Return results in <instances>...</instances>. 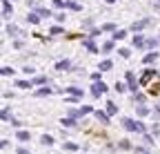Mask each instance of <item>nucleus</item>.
<instances>
[{
	"mask_svg": "<svg viewBox=\"0 0 160 154\" xmlns=\"http://www.w3.org/2000/svg\"><path fill=\"white\" fill-rule=\"evenodd\" d=\"M122 123H125V127H127V130H131V132H142V125L136 123V121H131V119H125Z\"/></svg>",
	"mask_w": 160,
	"mask_h": 154,
	"instance_id": "f257e3e1",
	"label": "nucleus"
},
{
	"mask_svg": "<svg viewBox=\"0 0 160 154\" xmlns=\"http://www.w3.org/2000/svg\"><path fill=\"white\" fill-rule=\"evenodd\" d=\"M107 92V85L102 83V81H100V83H93V87H91V94L93 96H100V94H105Z\"/></svg>",
	"mask_w": 160,
	"mask_h": 154,
	"instance_id": "f03ea898",
	"label": "nucleus"
},
{
	"mask_svg": "<svg viewBox=\"0 0 160 154\" xmlns=\"http://www.w3.org/2000/svg\"><path fill=\"white\" fill-rule=\"evenodd\" d=\"M96 119L100 121V123H102V125H109V114H105V112H96Z\"/></svg>",
	"mask_w": 160,
	"mask_h": 154,
	"instance_id": "7ed1b4c3",
	"label": "nucleus"
},
{
	"mask_svg": "<svg viewBox=\"0 0 160 154\" xmlns=\"http://www.w3.org/2000/svg\"><path fill=\"white\" fill-rule=\"evenodd\" d=\"M153 74H156L153 69H147V72H145V76H142V81H140V85H147V83L151 81V76H153Z\"/></svg>",
	"mask_w": 160,
	"mask_h": 154,
	"instance_id": "20e7f679",
	"label": "nucleus"
},
{
	"mask_svg": "<svg viewBox=\"0 0 160 154\" xmlns=\"http://www.w3.org/2000/svg\"><path fill=\"white\" fill-rule=\"evenodd\" d=\"M16 139H18V141H29V132H25V130H20V132L16 134Z\"/></svg>",
	"mask_w": 160,
	"mask_h": 154,
	"instance_id": "39448f33",
	"label": "nucleus"
},
{
	"mask_svg": "<svg viewBox=\"0 0 160 154\" xmlns=\"http://www.w3.org/2000/svg\"><path fill=\"white\" fill-rule=\"evenodd\" d=\"M125 36H127V31H125V29H116V34H113V38H116V40H122Z\"/></svg>",
	"mask_w": 160,
	"mask_h": 154,
	"instance_id": "423d86ee",
	"label": "nucleus"
},
{
	"mask_svg": "<svg viewBox=\"0 0 160 154\" xmlns=\"http://www.w3.org/2000/svg\"><path fill=\"white\" fill-rule=\"evenodd\" d=\"M60 123H62L65 127H73V125H76V121H73V116H69V119H62V121H60Z\"/></svg>",
	"mask_w": 160,
	"mask_h": 154,
	"instance_id": "0eeeda50",
	"label": "nucleus"
},
{
	"mask_svg": "<svg viewBox=\"0 0 160 154\" xmlns=\"http://www.w3.org/2000/svg\"><path fill=\"white\" fill-rule=\"evenodd\" d=\"M56 69H60V72H65V69H69V61H60V63L56 65Z\"/></svg>",
	"mask_w": 160,
	"mask_h": 154,
	"instance_id": "6e6552de",
	"label": "nucleus"
},
{
	"mask_svg": "<svg viewBox=\"0 0 160 154\" xmlns=\"http://www.w3.org/2000/svg\"><path fill=\"white\" fill-rule=\"evenodd\" d=\"M111 69V61H102L100 63V72H109Z\"/></svg>",
	"mask_w": 160,
	"mask_h": 154,
	"instance_id": "1a4fd4ad",
	"label": "nucleus"
},
{
	"mask_svg": "<svg viewBox=\"0 0 160 154\" xmlns=\"http://www.w3.org/2000/svg\"><path fill=\"white\" fill-rule=\"evenodd\" d=\"M116 112H118V107H116L113 103H107V114H109V116H113Z\"/></svg>",
	"mask_w": 160,
	"mask_h": 154,
	"instance_id": "9d476101",
	"label": "nucleus"
},
{
	"mask_svg": "<svg viewBox=\"0 0 160 154\" xmlns=\"http://www.w3.org/2000/svg\"><path fill=\"white\" fill-rule=\"evenodd\" d=\"M85 47H87V49H89L91 54H96V51H98V47H96V45H93L91 40H85Z\"/></svg>",
	"mask_w": 160,
	"mask_h": 154,
	"instance_id": "9b49d317",
	"label": "nucleus"
},
{
	"mask_svg": "<svg viewBox=\"0 0 160 154\" xmlns=\"http://www.w3.org/2000/svg\"><path fill=\"white\" fill-rule=\"evenodd\" d=\"M156 58H158V54H156V51H151V54H147V56H145V63H153Z\"/></svg>",
	"mask_w": 160,
	"mask_h": 154,
	"instance_id": "f8f14e48",
	"label": "nucleus"
},
{
	"mask_svg": "<svg viewBox=\"0 0 160 154\" xmlns=\"http://www.w3.org/2000/svg\"><path fill=\"white\" fill-rule=\"evenodd\" d=\"M16 85H18V87H22V89H29V87H33V83H27V81H18Z\"/></svg>",
	"mask_w": 160,
	"mask_h": 154,
	"instance_id": "ddd939ff",
	"label": "nucleus"
},
{
	"mask_svg": "<svg viewBox=\"0 0 160 154\" xmlns=\"http://www.w3.org/2000/svg\"><path fill=\"white\" fill-rule=\"evenodd\" d=\"M147 114H149V109L145 105H138V116H147Z\"/></svg>",
	"mask_w": 160,
	"mask_h": 154,
	"instance_id": "4468645a",
	"label": "nucleus"
},
{
	"mask_svg": "<svg viewBox=\"0 0 160 154\" xmlns=\"http://www.w3.org/2000/svg\"><path fill=\"white\" fill-rule=\"evenodd\" d=\"M133 45L142 47V45H145V38H142V36H136V38H133Z\"/></svg>",
	"mask_w": 160,
	"mask_h": 154,
	"instance_id": "2eb2a0df",
	"label": "nucleus"
},
{
	"mask_svg": "<svg viewBox=\"0 0 160 154\" xmlns=\"http://www.w3.org/2000/svg\"><path fill=\"white\" fill-rule=\"evenodd\" d=\"M2 13H5V16H9V13H11V5L7 3V0H5V5H2Z\"/></svg>",
	"mask_w": 160,
	"mask_h": 154,
	"instance_id": "dca6fc26",
	"label": "nucleus"
},
{
	"mask_svg": "<svg viewBox=\"0 0 160 154\" xmlns=\"http://www.w3.org/2000/svg\"><path fill=\"white\" fill-rule=\"evenodd\" d=\"M145 25H147V20H140V23H136V25H133V31H140Z\"/></svg>",
	"mask_w": 160,
	"mask_h": 154,
	"instance_id": "f3484780",
	"label": "nucleus"
},
{
	"mask_svg": "<svg viewBox=\"0 0 160 154\" xmlns=\"http://www.w3.org/2000/svg\"><path fill=\"white\" fill-rule=\"evenodd\" d=\"M69 94H73V96H82V89H78V87H69Z\"/></svg>",
	"mask_w": 160,
	"mask_h": 154,
	"instance_id": "a211bd4d",
	"label": "nucleus"
},
{
	"mask_svg": "<svg viewBox=\"0 0 160 154\" xmlns=\"http://www.w3.org/2000/svg\"><path fill=\"white\" fill-rule=\"evenodd\" d=\"M53 143V139L49 136V134H45V136H42V145H51Z\"/></svg>",
	"mask_w": 160,
	"mask_h": 154,
	"instance_id": "6ab92c4d",
	"label": "nucleus"
},
{
	"mask_svg": "<svg viewBox=\"0 0 160 154\" xmlns=\"http://www.w3.org/2000/svg\"><path fill=\"white\" fill-rule=\"evenodd\" d=\"M111 49H113V43H105V45H102V51H105V54H109Z\"/></svg>",
	"mask_w": 160,
	"mask_h": 154,
	"instance_id": "aec40b11",
	"label": "nucleus"
},
{
	"mask_svg": "<svg viewBox=\"0 0 160 154\" xmlns=\"http://www.w3.org/2000/svg\"><path fill=\"white\" fill-rule=\"evenodd\" d=\"M27 18H29V20H31V23H38V20H40V13H29Z\"/></svg>",
	"mask_w": 160,
	"mask_h": 154,
	"instance_id": "412c9836",
	"label": "nucleus"
},
{
	"mask_svg": "<svg viewBox=\"0 0 160 154\" xmlns=\"http://www.w3.org/2000/svg\"><path fill=\"white\" fill-rule=\"evenodd\" d=\"M47 94H51V89H49V87H45V89H40V92H38L36 96H47Z\"/></svg>",
	"mask_w": 160,
	"mask_h": 154,
	"instance_id": "4be33fe9",
	"label": "nucleus"
},
{
	"mask_svg": "<svg viewBox=\"0 0 160 154\" xmlns=\"http://www.w3.org/2000/svg\"><path fill=\"white\" fill-rule=\"evenodd\" d=\"M118 51H120V56H122V58H129V54H131L129 49H118Z\"/></svg>",
	"mask_w": 160,
	"mask_h": 154,
	"instance_id": "5701e85b",
	"label": "nucleus"
},
{
	"mask_svg": "<svg viewBox=\"0 0 160 154\" xmlns=\"http://www.w3.org/2000/svg\"><path fill=\"white\" fill-rule=\"evenodd\" d=\"M51 34L58 36V34H62V27H51Z\"/></svg>",
	"mask_w": 160,
	"mask_h": 154,
	"instance_id": "b1692460",
	"label": "nucleus"
},
{
	"mask_svg": "<svg viewBox=\"0 0 160 154\" xmlns=\"http://www.w3.org/2000/svg\"><path fill=\"white\" fill-rule=\"evenodd\" d=\"M120 147H122V150H129L131 143H129V141H120Z\"/></svg>",
	"mask_w": 160,
	"mask_h": 154,
	"instance_id": "393cba45",
	"label": "nucleus"
},
{
	"mask_svg": "<svg viewBox=\"0 0 160 154\" xmlns=\"http://www.w3.org/2000/svg\"><path fill=\"white\" fill-rule=\"evenodd\" d=\"M67 7H69V9H73V11H78V9H80V5H76V3H67Z\"/></svg>",
	"mask_w": 160,
	"mask_h": 154,
	"instance_id": "a878e982",
	"label": "nucleus"
},
{
	"mask_svg": "<svg viewBox=\"0 0 160 154\" xmlns=\"http://www.w3.org/2000/svg\"><path fill=\"white\" fill-rule=\"evenodd\" d=\"M102 29H105V31H116V27H113V25H111V23H107V25H105V27H102Z\"/></svg>",
	"mask_w": 160,
	"mask_h": 154,
	"instance_id": "bb28decb",
	"label": "nucleus"
},
{
	"mask_svg": "<svg viewBox=\"0 0 160 154\" xmlns=\"http://www.w3.org/2000/svg\"><path fill=\"white\" fill-rule=\"evenodd\" d=\"M9 74H13V69L11 67H2V76H9Z\"/></svg>",
	"mask_w": 160,
	"mask_h": 154,
	"instance_id": "cd10ccee",
	"label": "nucleus"
},
{
	"mask_svg": "<svg viewBox=\"0 0 160 154\" xmlns=\"http://www.w3.org/2000/svg\"><path fill=\"white\" fill-rule=\"evenodd\" d=\"M65 147H67V150H71V152H73V150H78V145H76V143H65Z\"/></svg>",
	"mask_w": 160,
	"mask_h": 154,
	"instance_id": "c85d7f7f",
	"label": "nucleus"
},
{
	"mask_svg": "<svg viewBox=\"0 0 160 154\" xmlns=\"http://www.w3.org/2000/svg\"><path fill=\"white\" fill-rule=\"evenodd\" d=\"M158 45V40H156V38H151V40H147V47H156Z\"/></svg>",
	"mask_w": 160,
	"mask_h": 154,
	"instance_id": "c756f323",
	"label": "nucleus"
},
{
	"mask_svg": "<svg viewBox=\"0 0 160 154\" xmlns=\"http://www.w3.org/2000/svg\"><path fill=\"white\" fill-rule=\"evenodd\" d=\"M127 81H129L131 85H136V83H133V74H131V72H127Z\"/></svg>",
	"mask_w": 160,
	"mask_h": 154,
	"instance_id": "7c9ffc66",
	"label": "nucleus"
},
{
	"mask_svg": "<svg viewBox=\"0 0 160 154\" xmlns=\"http://www.w3.org/2000/svg\"><path fill=\"white\" fill-rule=\"evenodd\" d=\"M16 31H18V29H16V27H11V25H9V27H7V34H11V36H13V34H16Z\"/></svg>",
	"mask_w": 160,
	"mask_h": 154,
	"instance_id": "2f4dec72",
	"label": "nucleus"
},
{
	"mask_svg": "<svg viewBox=\"0 0 160 154\" xmlns=\"http://www.w3.org/2000/svg\"><path fill=\"white\" fill-rule=\"evenodd\" d=\"M18 154H29V152H27L25 147H20V150H18Z\"/></svg>",
	"mask_w": 160,
	"mask_h": 154,
	"instance_id": "473e14b6",
	"label": "nucleus"
},
{
	"mask_svg": "<svg viewBox=\"0 0 160 154\" xmlns=\"http://www.w3.org/2000/svg\"><path fill=\"white\" fill-rule=\"evenodd\" d=\"M107 3H116V0H107Z\"/></svg>",
	"mask_w": 160,
	"mask_h": 154,
	"instance_id": "72a5a7b5",
	"label": "nucleus"
},
{
	"mask_svg": "<svg viewBox=\"0 0 160 154\" xmlns=\"http://www.w3.org/2000/svg\"><path fill=\"white\" fill-rule=\"evenodd\" d=\"M158 3H160V0H158Z\"/></svg>",
	"mask_w": 160,
	"mask_h": 154,
	"instance_id": "f704fd0d",
	"label": "nucleus"
}]
</instances>
